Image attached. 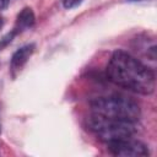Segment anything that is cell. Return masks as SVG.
I'll return each instance as SVG.
<instances>
[{"label":"cell","instance_id":"obj_2","mask_svg":"<svg viewBox=\"0 0 157 157\" xmlns=\"http://www.w3.org/2000/svg\"><path fill=\"white\" fill-rule=\"evenodd\" d=\"M91 108L96 114L131 123L137 121L141 115L140 105L134 99L123 94H112L96 98L91 102Z\"/></svg>","mask_w":157,"mask_h":157},{"label":"cell","instance_id":"obj_7","mask_svg":"<svg viewBox=\"0 0 157 157\" xmlns=\"http://www.w3.org/2000/svg\"><path fill=\"white\" fill-rule=\"evenodd\" d=\"M16 33H17V31H16V29H13V31H11V32L6 33V34L0 39V50H1V49H4L7 44H10V43L12 42L13 37L16 36Z\"/></svg>","mask_w":157,"mask_h":157},{"label":"cell","instance_id":"obj_6","mask_svg":"<svg viewBox=\"0 0 157 157\" xmlns=\"http://www.w3.org/2000/svg\"><path fill=\"white\" fill-rule=\"evenodd\" d=\"M34 21H36V16H34V12L31 7H25L20 11V13L17 15V18H16V25H15V29L18 32V31H23V29H27L29 27H32L34 25Z\"/></svg>","mask_w":157,"mask_h":157},{"label":"cell","instance_id":"obj_11","mask_svg":"<svg viewBox=\"0 0 157 157\" xmlns=\"http://www.w3.org/2000/svg\"><path fill=\"white\" fill-rule=\"evenodd\" d=\"M129 1H144V0H129Z\"/></svg>","mask_w":157,"mask_h":157},{"label":"cell","instance_id":"obj_5","mask_svg":"<svg viewBox=\"0 0 157 157\" xmlns=\"http://www.w3.org/2000/svg\"><path fill=\"white\" fill-rule=\"evenodd\" d=\"M34 44L31 43V44H26L23 47H21L20 49H17L13 54H12V58H11V67L12 69H21L26 63L27 60L31 58V55L33 54L34 52Z\"/></svg>","mask_w":157,"mask_h":157},{"label":"cell","instance_id":"obj_8","mask_svg":"<svg viewBox=\"0 0 157 157\" xmlns=\"http://www.w3.org/2000/svg\"><path fill=\"white\" fill-rule=\"evenodd\" d=\"M82 2V0H63V5L65 9H74L78 6Z\"/></svg>","mask_w":157,"mask_h":157},{"label":"cell","instance_id":"obj_9","mask_svg":"<svg viewBox=\"0 0 157 157\" xmlns=\"http://www.w3.org/2000/svg\"><path fill=\"white\" fill-rule=\"evenodd\" d=\"M10 0H0V10H4L5 7H7Z\"/></svg>","mask_w":157,"mask_h":157},{"label":"cell","instance_id":"obj_3","mask_svg":"<svg viewBox=\"0 0 157 157\" xmlns=\"http://www.w3.org/2000/svg\"><path fill=\"white\" fill-rule=\"evenodd\" d=\"M134 124L135 123L108 118L96 113H93L87 119V128L99 140L105 142L131 137L136 131Z\"/></svg>","mask_w":157,"mask_h":157},{"label":"cell","instance_id":"obj_1","mask_svg":"<svg viewBox=\"0 0 157 157\" xmlns=\"http://www.w3.org/2000/svg\"><path fill=\"white\" fill-rule=\"evenodd\" d=\"M109 80L126 90L141 94H151L156 87L153 71L124 50H115L107 66Z\"/></svg>","mask_w":157,"mask_h":157},{"label":"cell","instance_id":"obj_10","mask_svg":"<svg viewBox=\"0 0 157 157\" xmlns=\"http://www.w3.org/2000/svg\"><path fill=\"white\" fill-rule=\"evenodd\" d=\"M2 25H4V18H2L1 16H0V28L2 27Z\"/></svg>","mask_w":157,"mask_h":157},{"label":"cell","instance_id":"obj_4","mask_svg":"<svg viewBox=\"0 0 157 157\" xmlns=\"http://www.w3.org/2000/svg\"><path fill=\"white\" fill-rule=\"evenodd\" d=\"M108 150L114 156H121V157H145L148 156V148L147 146L137 140L128 139H120V140H113L108 141Z\"/></svg>","mask_w":157,"mask_h":157}]
</instances>
